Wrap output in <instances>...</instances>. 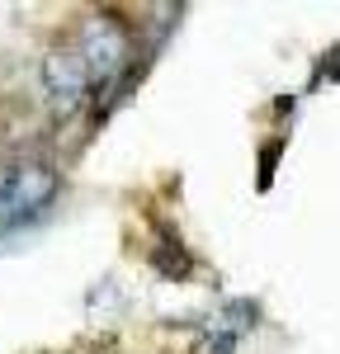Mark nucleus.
Here are the masks:
<instances>
[{"instance_id": "7ed1b4c3", "label": "nucleus", "mask_w": 340, "mask_h": 354, "mask_svg": "<svg viewBox=\"0 0 340 354\" xmlns=\"http://www.w3.org/2000/svg\"><path fill=\"white\" fill-rule=\"evenodd\" d=\"M85 85H90V71H85L76 48H57V53L43 57V95L57 113L76 109L85 100Z\"/></svg>"}, {"instance_id": "f03ea898", "label": "nucleus", "mask_w": 340, "mask_h": 354, "mask_svg": "<svg viewBox=\"0 0 340 354\" xmlns=\"http://www.w3.org/2000/svg\"><path fill=\"white\" fill-rule=\"evenodd\" d=\"M76 53H81L90 81H104V76H113L128 62V28L118 19H109V15H95L81 28V38H76Z\"/></svg>"}, {"instance_id": "f257e3e1", "label": "nucleus", "mask_w": 340, "mask_h": 354, "mask_svg": "<svg viewBox=\"0 0 340 354\" xmlns=\"http://www.w3.org/2000/svg\"><path fill=\"white\" fill-rule=\"evenodd\" d=\"M57 194V170L48 161H10L0 165V222L19 227L38 218Z\"/></svg>"}]
</instances>
